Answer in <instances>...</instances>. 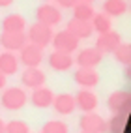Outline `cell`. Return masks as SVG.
Masks as SVG:
<instances>
[{"label": "cell", "instance_id": "6da1fadb", "mask_svg": "<svg viewBox=\"0 0 131 133\" xmlns=\"http://www.w3.org/2000/svg\"><path fill=\"white\" fill-rule=\"evenodd\" d=\"M52 36H54V32H52V26H47V24H41V23H34L28 32H26V38H28V43L32 45H36L39 49H45L51 45L52 41Z\"/></svg>", "mask_w": 131, "mask_h": 133}, {"label": "cell", "instance_id": "7a4b0ae2", "mask_svg": "<svg viewBox=\"0 0 131 133\" xmlns=\"http://www.w3.org/2000/svg\"><path fill=\"white\" fill-rule=\"evenodd\" d=\"M0 101H2V107L8 109V111H21L26 105V101H28V96H26V92L23 88L10 86V88H6L2 92Z\"/></svg>", "mask_w": 131, "mask_h": 133}, {"label": "cell", "instance_id": "3957f363", "mask_svg": "<svg viewBox=\"0 0 131 133\" xmlns=\"http://www.w3.org/2000/svg\"><path fill=\"white\" fill-rule=\"evenodd\" d=\"M107 107L114 114H129L131 111V94L127 90H116L109 96Z\"/></svg>", "mask_w": 131, "mask_h": 133}, {"label": "cell", "instance_id": "277c9868", "mask_svg": "<svg viewBox=\"0 0 131 133\" xmlns=\"http://www.w3.org/2000/svg\"><path fill=\"white\" fill-rule=\"evenodd\" d=\"M36 21L41 24H47V26H56L62 21V11H60L58 6L45 2L36 10Z\"/></svg>", "mask_w": 131, "mask_h": 133}, {"label": "cell", "instance_id": "5b68a950", "mask_svg": "<svg viewBox=\"0 0 131 133\" xmlns=\"http://www.w3.org/2000/svg\"><path fill=\"white\" fill-rule=\"evenodd\" d=\"M79 128L84 133H105L107 131V120L98 112H84L79 120Z\"/></svg>", "mask_w": 131, "mask_h": 133}, {"label": "cell", "instance_id": "8992f818", "mask_svg": "<svg viewBox=\"0 0 131 133\" xmlns=\"http://www.w3.org/2000/svg\"><path fill=\"white\" fill-rule=\"evenodd\" d=\"M52 47L54 51H62V52H69V55H73V52L79 49V39L73 36L71 32L67 30H60L56 32L54 36H52Z\"/></svg>", "mask_w": 131, "mask_h": 133}, {"label": "cell", "instance_id": "52a82bcc", "mask_svg": "<svg viewBox=\"0 0 131 133\" xmlns=\"http://www.w3.org/2000/svg\"><path fill=\"white\" fill-rule=\"evenodd\" d=\"M17 58L24 68H39V64L43 62V49L32 45V43H26Z\"/></svg>", "mask_w": 131, "mask_h": 133}, {"label": "cell", "instance_id": "ba28073f", "mask_svg": "<svg viewBox=\"0 0 131 133\" xmlns=\"http://www.w3.org/2000/svg\"><path fill=\"white\" fill-rule=\"evenodd\" d=\"M122 43V36L114 30H109V32H103L98 36L95 39V49H98L101 55H111L114 52V49Z\"/></svg>", "mask_w": 131, "mask_h": 133}, {"label": "cell", "instance_id": "9c48e42d", "mask_svg": "<svg viewBox=\"0 0 131 133\" xmlns=\"http://www.w3.org/2000/svg\"><path fill=\"white\" fill-rule=\"evenodd\" d=\"M73 60L79 68H95L103 62V55L95 47H86L79 51L77 56H73Z\"/></svg>", "mask_w": 131, "mask_h": 133}, {"label": "cell", "instance_id": "30bf717a", "mask_svg": "<svg viewBox=\"0 0 131 133\" xmlns=\"http://www.w3.org/2000/svg\"><path fill=\"white\" fill-rule=\"evenodd\" d=\"M26 43H28V38H26L24 32H2L0 34V45L4 47V51L17 52Z\"/></svg>", "mask_w": 131, "mask_h": 133}, {"label": "cell", "instance_id": "8fae6325", "mask_svg": "<svg viewBox=\"0 0 131 133\" xmlns=\"http://www.w3.org/2000/svg\"><path fill=\"white\" fill-rule=\"evenodd\" d=\"M75 105H77V109H81L82 112H92V111L98 109L99 99L90 88H82V90H79L75 94Z\"/></svg>", "mask_w": 131, "mask_h": 133}, {"label": "cell", "instance_id": "7c38bea8", "mask_svg": "<svg viewBox=\"0 0 131 133\" xmlns=\"http://www.w3.org/2000/svg\"><path fill=\"white\" fill-rule=\"evenodd\" d=\"M73 81L82 86V88H92L99 84V73L95 71V68H79L73 73Z\"/></svg>", "mask_w": 131, "mask_h": 133}, {"label": "cell", "instance_id": "4fadbf2b", "mask_svg": "<svg viewBox=\"0 0 131 133\" xmlns=\"http://www.w3.org/2000/svg\"><path fill=\"white\" fill-rule=\"evenodd\" d=\"M21 83H23V86H26V88H39V86H45V83H47V75L41 71L39 68H26L24 71H23V75H21Z\"/></svg>", "mask_w": 131, "mask_h": 133}, {"label": "cell", "instance_id": "5bb4252c", "mask_svg": "<svg viewBox=\"0 0 131 133\" xmlns=\"http://www.w3.org/2000/svg\"><path fill=\"white\" fill-rule=\"evenodd\" d=\"M75 64L73 55L69 52H62V51H52L49 55V66L54 69V71H67L71 69Z\"/></svg>", "mask_w": 131, "mask_h": 133}, {"label": "cell", "instance_id": "9a60e30c", "mask_svg": "<svg viewBox=\"0 0 131 133\" xmlns=\"http://www.w3.org/2000/svg\"><path fill=\"white\" fill-rule=\"evenodd\" d=\"M52 107L58 114H62V116H69V114H73L77 105H75V96L71 94H58L54 96V99H52Z\"/></svg>", "mask_w": 131, "mask_h": 133}, {"label": "cell", "instance_id": "2e32d148", "mask_svg": "<svg viewBox=\"0 0 131 133\" xmlns=\"http://www.w3.org/2000/svg\"><path fill=\"white\" fill-rule=\"evenodd\" d=\"M52 99H54V92L47 86H39V88H34V92L30 96V101L34 107L38 109H47L52 105Z\"/></svg>", "mask_w": 131, "mask_h": 133}, {"label": "cell", "instance_id": "e0dca14e", "mask_svg": "<svg viewBox=\"0 0 131 133\" xmlns=\"http://www.w3.org/2000/svg\"><path fill=\"white\" fill-rule=\"evenodd\" d=\"M66 30L71 32L79 41H81V39H88L94 34V28H92L90 21H81V19H71L67 23V28Z\"/></svg>", "mask_w": 131, "mask_h": 133}, {"label": "cell", "instance_id": "ac0fdd59", "mask_svg": "<svg viewBox=\"0 0 131 133\" xmlns=\"http://www.w3.org/2000/svg\"><path fill=\"white\" fill-rule=\"evenodd\" d=\"M17 69H19V58H17V55L11 51H4L0 55V73L10 77V75L17 73Z\"/></svg>", "mask_w": 131, "mask_h": 133}, {"label": "cell", "instance_id": "d6986e66", "mask_svg": "<svg viewBox=\"0 0 131 133\" xmlns=\"http://www.w3.org/2000/svg\"><path fill=\"white\" fill-rule=\"evenodd\" d=\"M26 19L19 13H10L2 19V32H24Z\"/></svg>", "mask_w": 131, "mask_h": 133}, {"label": "cell", "instance_id": "ffe728a7", "mask_svg": "<svg viewBox=\"0 0 131 133\" xmlns=\"http://www.w3.org/2000/svg\"><path fill=\"white\" fill-rule=\"evenodd\" d=\"M127 11V2L126 0H105L103 2V13L112 17H120Z\"/></svg>", "mask_w": 131, "mask_h": 133}, {"label": "cell", "instance_id": "44dd1931", "mask_svg": "<svg viewBox=\"0 0 131 133\" xmlns=\"http://www.w3.org/2000/svg\"><path fill=\"white\" fill-rule=\"evenodd\" d=\"M90 24L98 34L112 30V21H111V17L105 15V13H94V17L90 19Z\"/></svg>", "mask_w": 131, "mask_h": 133}, {"label": "cell", "instance_id": "7402d4cb", "mask_svg": "<svg viewBox=\"0 0 131 133\" xmlns=\"http://www.w3.org/2000/svg\"><path fill=\"white\" fill-rule=\"evenodd\" d=\"M73 10V19H81V21H90L94 17V8L90 2H82V0H79V2L71 8Z\"/></svg>", "mask_w": 131, "mask_h": 133}, {"label": "cell", "instance_id": "603a6c76", "mask_svg": "<svg viewBox=\"0 0 131 133\" xmlns=\"http://www.w3.org/2000/svg\"><path fill=\"white\" fill-rule=\"evenodd\" d=\"M127 118H129V114H114V116H111V120L107 122V131L109 133H124L126 126H127Z\"/></svg>", "mask_w": 131, "mask_h": 133}, {"label": "cell", "instance_id": "cb8c5ba5", "mask_svg": "<svg viewBox=\"0 0 131 133\" xmlns=\"http://www.w3.org/2000/svg\"><path fill=\"white\" fill-rule=\"evenodd\" d=\"M112 55H114V58H116V62H120L122 66H129L131 64V45L126 41H122L120 45L114 49V52H112Z\"/></svg>", "mask_w": 131, "mask_h": 133}, {"label": "cell", "instance_id": "d4e9b609", "mask_svg": "<svg viewBox=\"0 0 131 133\" xmlns=\"http://www.w3.org/2000/svg\"><path fill=\"white\" fill-rule=\"evenodd\" d=\"M67 131H69L67 124L62 120H49L41 128V133H67Z\"/></svg>", "mask_w": 131, "mask_h": 133}, {"label": "cell", "instance_id": "484cf974", "mask_svg": "<svg viewBox=\"0 0 131 133\" xmlns=\"http://www.w3.org/2000/svg\"><path fill=\"white\" fill-rule=\"evenodd\" d=\"M4 133H30V128L24 120H10L4 128Z\"/></svg>", "mask_w": 131, "mask_h": 133}, {"label": "cell", "instance_id": "4316f807", "mask_svg": "<svg viewBox=\"0 0 131 133\" xmlns=\"http://www.w3.org/2000/svg\"><path fill=\"white\" fill-rule=\"evenodd\" d=\"M56 2H58V8H66L67 10V8H73L79 0H56Z\"/></svg>", "mask_w": 131, "mask_h": 133}, {"label": "cell", "instance_id": "83f0119b", "mask_svg": "<svg viewBox=\"0 0 131 133\" xmlns=\"http://www.w3.org/2000/svg\"><path fill=\"white\" fill-rule=\"evenodd\" d=\"M15 0H0V8H10Z\"/></svg>", "mask_w": 131, "mask_h": 133}, {"label": "cell", "instance_id": "f1b7e54d", "mask_svg": "<svg viewBox=\"0 0 131 133\" xmlns=\"http://www.w3.org/2000/svg\"><path fill=\"white\" fill-rule=\"evenodd\" d=\"M4 86H6V75H4V73H0V90H2Z\"/></svg>", "mask_w": 131, "mask_h": 133}, {"label": "cell", "instance_id": "f546056e", "mask_svg": "<svg viewBox=\"0 0 131 133\" xmlns=\"http://www.w3.org/2000/svg\"><path fill=\"white\" fill-rule=\"evenodd\" d=\"M4 128H6V122L0 118V133H4Z\"/></svg>", "mask_w": 131, "mask_h": 133}, {"label": "cell", "instance_id": "4dcf8cb0", "mask_svg": "<svg viewBox=\"0 0 131 133\" xmlns=\"http://www.w3.org/2000/svg\"><path fill=\"white\" fill-rule=\"evenodd\" d=\"M82 2H90V4H92V2H94V0H82Z\"/></svg>", "mask_w": 131, "mask_h": 133}, {"label": "cell", "instance_id": "1f68e13d", "mask_svg": "<svg viewBox=\"0 0 131 133\" xmlns=\"http://www.w3.org/2000/svg\"><path fill=\"white\" fill-rule=\"evenodd\" d=\"M45 2H52V0H45Z\"/></svg>", "mask_w": 131, "mask_h": 133}, {"label": "cell", "instance_id": "d6a6232c", "mask_svg": "<svg viewBox=\"0 0 131 133\" xmlns=\"http://www.w3.org/2000/svg\"><path fill=\"white\" fill-rule=\"evenodd\" d=\"M81 133H84V131H81Z\"/></svg>", "mask_w": 131, "mask_h": 133}, {"label": "cell", "instance_id": "836d02e7", "mask_svg": "<svg viewBox=\"0 0 131 133\" xmlns=\"http://www.w3.org/2000/svg\"><path fill=\"white\" fill-rule=\"evenodd\" d=\"M39 133H41V131H39Z\"/></svg>", "mask_w": 131, "mask_h": 133}]
</instances>
